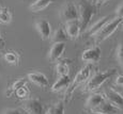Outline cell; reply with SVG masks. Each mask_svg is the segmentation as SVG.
<instances>
[{
	"instance_id": "8fae6325",
	"label": "cell",
	"mask_w": 123,
	"mask_h": 114,
	"mask_svg": "<svg viewBox=\"0 0 123 114\" xmlns=\"http://www.w3.org/2000/svg\"><path fill=\"white\" fill-rule=\"evenodd\" d=\"M65 51V44L64 43H54L50 50L48 52V58L51 62H56L62 57Z\"/></svg>"
},
{
	"instance_id": "6da1fadb",
	"label": "cell",
	"mask_w": 123,
	"mask_h": 114,
	"mask_svg": "<svg viewBox=\"0 0 123 114\" xmlns=\"http://www.w3.org/2000/svg\"><path fill=\"white\" fill-rule=\"evenodd\" d=\"M77 8H78L79 12V20L80 25H81V30L86 31L93 16L96 14V6L95 4L91 3L88 0H81L78 3Z\"/></svg>"
},
{
	"instance_id": "9c48e42d",
	"label": "cell",
	"mask_w": 123,
	"mask_h": 114,
	"mask_svg": "<svg viewBox=\"0 0 123 114\" xmlns=\"http://www.w3.org/2000/svg\"><path fill=\"white\" fill-rule=\"evenodd\" d=\"M105 99L111 103L113 106L119 108L120 110H123V95L120 94L113 89H107L104 92Z\"/></svg>"
},
{
	"instance_id": "d4e9b609",
	"label": "cell",
	"mask_w": 123,
	"mask_h": 114,
	"mask_svg": "<svg viewBox=\"0 0 123 114\" xmlns=\"http://www.w3.org/2000/svg\"><path fill=\"white\" fill-rule=\"evenodd\" d=\"M116 57L119 64L123 67V43H120L117 47V51H116Z\"/></svg>"
},
{
	"instance_id": "5b68a950",
	"label": "cell",
	"mask_w": 123,
	"mask_h": 114,
	"mask_svg": "<svg viewBox=\"0 0 123 114\" xmlns=\"http://www.w3.org/2000/svg\"><path fill=\"white\" fill-rule=\"evenodd\" d=\"M60 18L64 23L73 19H79L78 8L72 1H68L60 11Z\"/></svg>"
},
{
	"instance_id": "8992f818",
	"label": "cell",
	"mask_w": 123,
	"mask_h": 114,
	"mask_svg": "<svg viewBox=\"0 0 123 114\" xmlns=\"http://www.w3.org/2000/svg\"><path fill=\"white\" fill-rule=\"evenodd\" d=\"M23 109L28 114H45L43 104L37 98H28L22 104Z\"/></svg>"
},
{
	"instance_id": "7c38bea8",
	"label": "cell",
	"mask_w": 123,
	"mask_h": 114,
	"mask_svg": "<svg viewBox=\"0 0 123 114\" xmlns=\"http://www.w3.org/2000/svg\"><path fill=\"white\" fill-rule=\"evenodd\" d=\"M105 96H104V94H98V93H93L91 94L90 96L88 97V99H87L86 101V108L88 109V110H95L98 107H100L102 103L105 101Z\"/></svg>"
},
{
	"instance_id": "5bb4252c",
	"label": "cell",
	"mask_w": 123,
	"mask_h": 114,
	"mask_svg": "<svg viewBox=\"0 0 123 114\" xmlns=\"http://www.w3.org/2000/svg\"><path fill=\"white\" fill-rule=\"evenodd\" d=\"M72 83V79L70 78L68 75H63V76H59L58 80L54 83L51 86V91L57 93V92H61L64 89H68V86Z\"/></svg>"
},
{
	"instance_id": "e0dca14e",
	"label": "cell",
	"mask_w": 123,
	"mask_h": 114,
	"mask_svg": "<svg viewBox=\"0 0 123 114\" xmlns=\"http://www.w3.org/2000/svg\"><path fill=\"white\" fill-rule=\"evenodd\" d=\"M109 19H110L109 16H104V17L98 19L95 23H93V25L91 26V27L87 29V33H88L90 36H94V35H95L96 33H98L102 29V28L104 27V25H105V23H107Z\"/></svg>"
},
{
	"instance_id": "4316f807",
	"label": "cell",
	"mask_w": 123,
	"mask_h": 114,
	"mask_svg": "<svg viewBox=\"0 0 123 114\" xmlns=\"http://www.w3.org/2000/svg\"><path fill=\"white\" fill-rule=\"evenodd\" d=\"M116 84H117L118 86L123 87V75L117 76V78H116Z\"/></svg>"
},
{
	"instance_id": "1f68e13d",
	"label": "cell",
	"mask_w": 123,
	"mask_h": 114,
	"mask_svg": "<svg viewBox=\"0 0 123 114\" xmlns=\"http://www.w3.org/2000/svg\"><path fill=\"white\" fill-rule=\"evenodd\" d=\"M122 25H123V23H122Z\"/></svg>"
},
{
	"instance_id": "d6986e66",
	"label": "cell",
	"mask_w": 123,
	"mask_h": 114,
	"mask_svg": "<svg viewBox=\"0 0 123 114\" xmlns=\"http://www.w3.org/2000/svg\"><path fill=\"white\" fill-rule=\"evenodd\" d=\"M68 39H70L64 28L59 27L55 30L54 34L51 35V42L53 43H64Z\"/></svg>"
},
{
	"instance_id": "ac0fdd59",
	"label": "cell",
	"mask_w": 123,
	"mask_h": 114,
	"mask_svg": "<svg viewBox=\"0 0 123 114\" xmlns=\"http://www.w3.org/2000/svg\"><path fill=\"white\" fill-rule=\"evenodd\" d=\"M3 59L8 64L13 66H17L19 65L20 62V56L14 50H9L3 54Z\"/></svg>"
},
{
	"instance_id": "277c9868",
	"label": "cell",
	"mask_w": 123,
	"mask_h": 114,
	"mask_svg": "<svg viewBox=\"0 0 123 114\" xmlns=\"http://www.w3.org/2000/svg\"><path fill=\"white\" fill-rule=\"evenodd\" d=\"M91 72H92V66H91V64L88 63L76 74V76H75V78L73 79L71 85L68 86L67 92H65V101H68V99L72 96V94L74 93V91L77 87L80 86L82 83L88 81L90 76H91Z\"/></svg>"
},
{
	"instance_id": "4fadbf2b",
	"label": "cell",
	"mask_w": 123,
	"mask_h": 114,
	"mask_svg": "<svg viewBox=\"0 0 123 114\" xmlns=\"http://www.w3.org/2000/svg\"><path fill=\"white\" fill-rule=\"evenodd\" d=\"M27 78L30 80L32 83H34L35 85L40 87H47L49 84L48 79L47 77L42 73L39 72H34V73H30L27 75Z\"/></svg>"
},
{
	"instance_id": "52a82bcc",
	"label": "cell",
	"mask_w": 123,
	"mask_h": 114,
	"mask_svg": "<svg viewBox=\"0 0 123 114\" xmlns=\"http://www.w3.org/2000/svg\"><path fill=\"white\" fill-rule=\"evenodd\" d=\"M101 56H102L101 48L98 46V45H95V46L86 49V50L82 52L81 60L84 61V62H87L89 64L96 63V62H98V61H100Z\"/></svg>"
},
{
	"instance_id": "f1b7e54d",
	"label": "cell",
	"mask_w": 123,
	"mask_h": 114,
	"mask_svg": "<svg viewBox=\"0 0 123 114\" xmlns=\"http://www.w3.org/2000/svg\"><path fill=\"white\" fill-rule=\"evenodd\" d=\"M4 46H6V42H4V39L1 36V33H0V49H3Z\"/></svg>"
},
{
	"instance_id": "ba28073f",
	"label": "cell",
	"mask_w": 123,
	"mask_h": 114,
	"mask_svg": "<svg viewBox=\"0 0 123 114\" xmlns=\"http://www.w3.org/2000/svg\"><path fill=\"white\" fill-rule=\"evenodd\" d=\"M64 29L71 40H76L82 31L79 19H73L67 21L64 25Z\"/></svg>"
},
{
	"instance_id": "484cf974",
	"label": "cell",
	"mask_w": 123,
	"mask_h": 114,
	"mask_svg": "<svg viewBox=\"0 0 123 114\" xmlns=\"http://www.w3.org/2000/svg\"><path fill=\"white\" fill-rule=\"evenodd\" d=\"M3 114H23L22 111L18 110V109H14V108H10L6 109L3 111Z\"/></svg>"
},
{
	"instance_id": "cb8c5ba5",
	"label": "cell",
	"mask_w": 123,
	"mask_h": 114,
	"mask_svg": "<svg viewBox=\"0 0 123 114\" xmlns=\"http://www.w3.org/2000/svg\"><path fill=\"white\" fill-rule=\"evenodd\" d=\"M12 20V14L8 9H0V23H9Z\"/></svg>"
},
{
	"instance_id": "d6a6232c",
	"label": "cell",
	"mask_w": 123,
	"mask_h": 114,
	"mask_svg": "<svg viewBox=\"0 0 123 114\" xmlns=\"http://www.w3.org/2000/svg\"><path fill=\"white\" fill-rule=\"evenodd\" d=\"M0 9H1V8H0Z\"/></svg>"
},
{
	"instance_id": "3957f363",
	"label": "cell",
	"mask_w": 123,
	"mask_h": 114,
	"mask_svg": "<svg viewBox=\"0 0 123 114\" xmlns=\"http://www.w3.org/2000/svg\"><path fill=\"white\" fill-rule=\"evenodd\" d=\"M123 23V17L120 16H116V17L111 18L104 25V27L94 35L95 39V44L98 45L102 42H104L105 40H107L109 36H111V34H113V32L118 29Z\"/></svg>"
},
{
	"instance_id": "7a4b0ae2",
	"label": "cell",
	"mask_w": 123,
	"mask_h": 114,
	"mask_svg": "<svg viewBox=\"0 0 123 114\" xmlns=\"http://www.w3.org/2000/svg\"><path fill=\"white\" fill-rule=\"evenodd\" d=\"M117 70L115 68L111 69H106L103 72H98L95 73L92 77L89 78V80L87 81L86 85H85V92H93L95 90H98V87H101L109 78H111L116 74Z\"/></svg>"
},
{
	"instance_id": "f546056e",
	"label": "cell",
	"mask_w": 123,
	"mask_h": 114,
	"mask_svg": "<svg viewBox=\"0 0 123 114\" xmlns=\"http://www.w3.org/2000/svg\"><path fill=\"white\" fill-rule=\"evenodd\" d=\"M95 1L98 2V3H104V2H106L107 0H95Z\"/></svg>"
},
{
	"instance_id": "30bf717a",
	"label": "cell",
	"mask_w": 123,
	"mask_h": 114,
	"mask_svg": "<svg viewBox=\"0 0 123 114\" xmlns=\"http://www.w3.org/2000/svg\"><path fill=\"white\" fill-rule=\"evenodd\" d=\"M35 29L44 41L51 36V26L46 19H37L35 21Z\"/></svg>"
},
{
	"instance_id": "603a6c76",
	"label": "cell",
	"mask_w": 123,
	"mask_h": 114,
	"mask_svg": "<svg viewBox=\"0 0 123 114\" xmlns=\"http://www.w3.org/2000/svg\"><path fill=\"white\" fill-rule=\"evenodd\" d=\"M15 96L17 97L18 99H22V100H26V99L29 98L30 96V90L28 89L27 84L22 86L20 89H18L15 93Z\"/></svg>"
},
{
	"instance_id": "83f0119b",
	"label": "cell",
	"mask_w": 123,
	"mask_h": 114,
	"mask_svg": "<svg viewBox=\"0 0 123 114\" xmlns=\"http://www.w3.org/2000/svg\"><path fill=\"white\" fill-rule=\"evenodd\" d=\"M116 14H117V16L123 17V2L117 8V10H116Z\"/></svg>"
},
{
	"instance_id": "ffe728a7",
	"label": "cell",
	"mask_w": 123,
	"mask_h": 114,
	"mask_svg": "<svg viewBox=\"0 0 123 114\" xmlns=\"http://www.w3.org/2000/svg\"><path fill=\"white\" fill-rule=\"evenodd\" d=\"M45 114H64V101L59 100L53 106L48 107L45 111Z\"/></svg>"
},
{
	"instance_id": "2e32d148",
	"label": "cell",
	"mask_w": 123,
	"mask_h": 114,
	"mask_svg": "<svg viewBox=\"0 0 123 114\" xmlns=\"http://www.w3.org/2000/svg\"><path fill=\"white\" fill-rule=\"evenodd\" d=\"M56 0H35L29 6V10L33 13H39V12L44 11L47 6L53 4Z\"/></svg>"
},
{
	"instance_id": "4dcf8cb0",
	"label": "cell",
	"mask_w": 123,
	"mask_h": 114,
	"mask_svg": "<svg viewBox=\"0 0 123 114\" xmlns=\"http://www.w3.org/2000/svg\"><path fill=\"white\" fill-rule=\"evenodd\" d=\"M91 114H101V113H95V112H91Z\"/></svg>"
},
{
	"instance_id": "9a60e30c",
	"label": "cell",
	"mask_w": 123,
	"mask_h": 114,
	"mask_svg": "<svg viewBox=\"0 0 123 114\" xmlns=\"http://www.w3.org/2000/svg\"><path fill=\"white\" fill-rule=\"evenodd\" d=\"M119 111H120L119 108L113 106V104L111 103H109L108 100H105L100 107H98L95 110L91 111V112L101 113V114H118Z\"/></svg>"
},
{
	"instance_id": "44dd1931",
	"label": "cell",
	"mask_w": 123,
	"mask_h": 114,
	"mask_svg": "<svg viewBox=\"0 0 123 114\" xmlns=\"http://www.w3.org/2000/svg\"><path fill=\"white\" fill-rule=\"evenodd\" d=\"M56 72L59 76H63V75H68L70 72V60H61L57 63L56 65Z\"/></svg>"
},
{
	"instance_id": "7402d4cb",
	"label": "cell",
	"mask_w": 123,
	"mask_h": 114,
	"mask_svg": "<svg viewBox=\"0 0 123 114\" xmlns=\"http://www.w3.org/2000/svg\"><path fill=\"white\" fill-rule=\"evenodd\" d=\"M26 84H27V79H24V78L17 79L15 82H13V84H12L11 87L9 89L8 93H6L8 97H11L12 95H15L16 91H17L18 89H20L22 86H24V85H26Z\"/></svg>"
}]
</instances>
